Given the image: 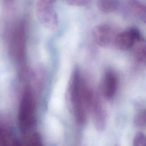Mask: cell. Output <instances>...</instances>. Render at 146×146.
Instances as JSON below:
<instances>
[{
  "label": "cell",
  "instance_id": "cell-1",
  "mask_svg": "<svg viewBox=\"0 0 146 146\" xmlns=\"http://www.w3.org/2000/svg\"><path fill=\"white\" fill-rule=\"evenodd\" d=\"M82 78L78 70H75L72 75L68 91V97L76 122L83 124L87 120L88 111L82 91Z\"/></svg>",
  "mask_w": 146,
  "mask_h": 146
},
{
  "label": "cell",
  "instance_id": "cell-2",
  "mask_svg": "<svg viewBox=\"0 0 146 146\" xmlns=\"http://www.w3.org/2000/svg\"><path fill=\"white\" fill-rule=\"evenodd\" d=\"M18 119L22 133L29 135L33 133L35 125V102L31 89L27 87L22 95L20 103Z\"/></svg>",
  "mask_w": 146,
  "mask_h": 146
},
{
  "label": "cell",
  "instance_id": "cell-3",
  "mask_svg": "<svg viewBox=\"0 0 146 146\" xmlns=\"http://www.w3.org/2000/svg\"><path fill=\"white\" fill-rule=\"evenodd\" d=\"M35 11L39 22L45 28L52 31L58 27V18L54 6V1L49 0L36 1Z\"/></svg>",
  "mask_w": 146,
  "mask_h": 146
},
{
  "label": "cell",
  "instance_id": "cell-4",
  "mask_svg": "<svg viewBox=\"0 0 146 146\" xmlns=\"http://www.w3.org/2000/svg\"><path fill=\"white\" fill-rule=\"evenodd\" d=\"M117 34L114 27L105 23L95 26L92 30L94 40L98 45L103 47H107L114 44Z\"/></svg>",
  "mask_w": 146,
  "mask_h": 146
},
{
  "label": "cell",
  "instance_id": "cell-5",
  "mask_svg": "<svg viewBox=\"0 0 146 146\" xmlns=\"http://www.w3.org/2000/svg\"><path fill=\"white\" fill-rule=\"evenodd\" d=\"M142 38L139 30L132 27L118 33L114 44L121 50H127L132 48L135 43Z\"/></svg>",
  "mask_w": 146,
  "mask_h": 146
},
{
  "label": "cell",
  "instance_id": "cell-6",
  "mask_svg": "<svg viewBox=\"0 0 146 146\" xmlns=\"http://www.w3.org/2000/svg\"><path fill=\"white\" fill-rule=\"evenodd\" d=\"M89 111L92 113L93 121L95 128L99 131H103L106 125L107 114L99 98L96 94Z\"/></svg>",
  "mask_w": 146,
  "mask_h": 146
},
{
  "label": "cell",
  "instance_id": "cell-7",
  "mask_svg": "<svg viewBox=\"0 0 146 146\" xmlns=\"http://www.w3.org/2000/svg\"><path fill=\"white\" fill-rule=\"evenodd\" d=\"M118 84L117 76L116 74L111 71H107L103 77L102 84V92L104 98L110 100L115 96Z\"/></svg>",
  "mask_w": 146,
  "mask_h": 146
},
{
  "label": "cell",
  "instance_id": "cell-8",
  "mask_svg": "<svg viewBox=\"0 0 146 146\" xmlns=\"http://www.w3.org/2000/svg\"><path fill=\"white\" fill-rule=\"evenodd\" d=\"M25 30L23 27L20 26L17 28L13 36L12 47L17 59L22 62L25 55Z\"/></svg>",
  "mask_w": 146,
  "mask_h": 146
},
{
  "label": "cell",
  "instance_id": "cell-9",
  "mask_svg": "<svg viewBox=\"0 0 146 146\" xmlns=\"http://www.w3.org/2000/svg\"><path fill=\"white\" fill-rule=\"evenodd\" d=\"M128 7L131 13L144 22L146 21V6L139 1L132 0L128 1Z\"/></svg>",
  "mask_w": 146,
  "mask_h": 146
},
{
  "label": "cell",
  "instance_id": "cell-10",
  "mask_svg": "<svg viewBox=\"0 0 146 146\" xmlns=\"http://www.w3.org/2000/svg\"><path fill=\"white\" fill-rule=\"evenodd\" d=\"M133 47V55L135 59L139 63L144 64L146 59V48L144 39L142 38L137 41Z\"/></svg>",
  "mask_w": 146,
  "mask_h": 146
},
{
  "label": "cell",
  "instance_id": "cell-11",
  "mask_svg": "<svg viewBox=\"0 0 146 146\" xmlns=\"http://www.w3.org/2000/svg\"><path fill=\"white\" fill-rule=\"evenodd\" d=\"M96 6L101 11L109 13L117 10L119 2L116 0H99L97 1Z\"/></svg>",
  "mask_w": 146,
  "mask_h": 146
},
{
  "label": "cell",
  "instance_id": "cell-12",
  "mask_svg": "<svg viewBox=\"0 0 146 146\" xmlns=\"http://www.w3.org/2000/svg\"><path fill=\"white\" fill-rule=\"evenodd\" d=\"M27 146H43L40 135L36 132H33L27 135Z\"/></svg>",
  "mask_w": 146,
  "mask_h": 146
},
{
  "label": "cell",
  "instance_id": "cell-13",
  "mask_svg": "<svg viewBox=\"0 0 146 146\" xmlns=\"http://www.w3.org/2000/svg\"><path fill=\"white\" fill-rule=\"evenodd\" d=\"M146 115L145 110L139 112L135 117V123L138 127H144L145 125Z\"/></svg>",
  "mask_w": 146,
  "mask_h": 146
},
{
  "label": "cell",
  "instance_id": "cell-14",
  "mask_svg": "<svg viewBox=\"0 0 146 146\" xmlns=\"http://www.w3.org/2000/svg\"><path fill=\"white\" fill-rule=\"evenodd\" d=\"M133 146H145V136L144 133L139 132L134 136Z\"/></svg>",
  "mask_w": 146,
  "mask_h": 146
},
{
  "label": "cell",
  "instance_id": "cell-15",
  "mask_svg": "<svg viewBox=\"0 0 146 146\" xmlns=\"http://www.w3.org/2000/svg\"><path fill=\"white\" fill-rule=\"evenodd\" d=\"M63 2L73 6H84L87 5L90 1L86 0H67L63 1Z\"/></svg>",
  "mask_w": 146,
  "mask_h": 146
},
{
  "label": "cell",
  "instance_id": "cell-16",
  "mask_svg": "<svg viewBox=\"0 0 146 146\" xmlns=\"http://www.w3.org/2000/svg\"><path fill=\"white\" fill-rule=\"evenodd\" d=\"M6 146H21V143L19 142V141H18L16 139L13 140L8 145H7Z\"/></svg>",
  "mask_w": 146,
  "mask_h": 146
},
{
  "label": "cell",
  "instance_id": "cell-17",
  "mask_svg": "<svg viewBox=\"0 0 146 146\" xmlns=\"http://www.w3.org/2000/svg\"><path fill=\"white\" fill-rule=\"evenodd\" d=\"M115 146H119V145H116Z\"/></svg>",
  "mask_w": 146,
  "mask_h": 146
}]
</instances>
